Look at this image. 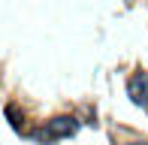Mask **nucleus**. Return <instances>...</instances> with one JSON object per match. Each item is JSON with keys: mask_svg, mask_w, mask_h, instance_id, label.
Masks as SVG:
<instances>
[{"mask_svg": "<svg viewBox=\"0 0 148 145\" xmlns=\"http://www.w3.org/2000/svg\"><path fill=\"white\" fill-rule=\"evenodd\" d=\"M130 145H148V142H130Z\"/></svg>", "mask_w": 148, "mask_h": 145, "instance_id": "7ed1b4c3", "label": "nucleus"}, {"mask_svg": "<svg viewBox=\"0 0 148 145\" xmlns=\"http://www.w3.org/2000/svg\"><path fill=\"white\" fill-rule=\"evenodd\" d=\"M79 130V121L73 115H58L51 121H45V127L39 130V139L42 142H58V139H66Z\"/></svg>", "mask_w": 148, "mask_h": 145, "instance_id": "f257e3e1", "label": "nucleus"}, {"mask_svg": "<svg viewBox=\"0 0 148 145\" xmlns=\"http://www.w3.org/2000/svg\"><path fill=\"white\" fill-rule=\"evenodd\" d=\"M130 97H133L136 106L148 109V72H136L130 79Z\"/></svg>", "mask_w": 148, "mask_h": 145, "instance_id": "f03ea898", "label": "nucleus"}]
</instances>
